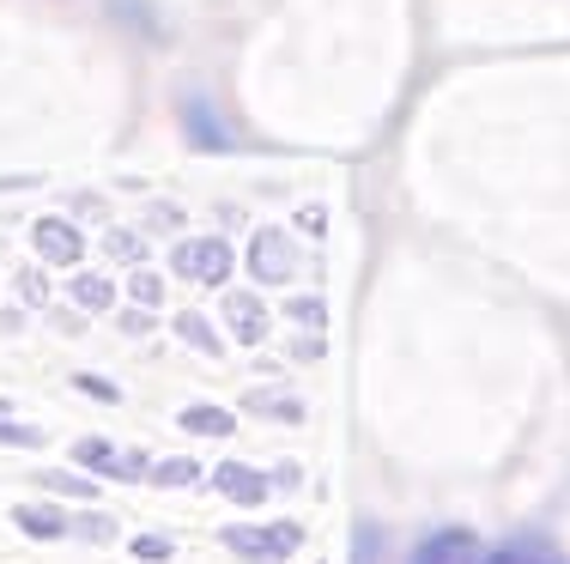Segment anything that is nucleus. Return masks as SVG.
<instances>
[{"instance_id":"2eb2a0df","label":"nucleus","mask_w":570,"mask_h":564,"mask_svg":"<svg viewBox=\"0 0 570 564\" xmlns=\"http://www.w3.org/2000/svg\"><path fill=\"white\" fill-rule=\"evenodd\" d=\"M73 534H86V541H110L116 522L110 516H73Z\"/></svg>"},{"instance_id":"9d476101","label":"nucleus","mask_w":570,"mask_h":564,"mask_svg":"<svg viewBox=\"0 0 570 564\" xmlns=\"http://www.w3.org/2000/svg\"><path fill=\"white\" fill-rule=\"evenodd\" d=\"M225 316H230V328H237V340H262L267 334V310L255 298H243V291L225 304Z\"/></svg>"},{"instance_id":"f3484780","label":"nucleus","mask_w":570,"mask_h":564,"mask_svg":"<svg viewBox=\"0 0 570 564\" xmlns=\"http://www.w3.org/2000/svg\"><path fill=\"white\" fill-rule=\"evenodd\" d=\"M79 304H86V310H104V304H110V286H104V279H79Z\"/></svg>"},{"instance_id":"a211bd4d","label":"nucleus","mask_w":570,"mask_h":564,"mask_svg":"<svg viewBox=\"0 0 570 564\" xmlns=\"http://www.w3.org/2000/svg\"><path fill=\"white\" fill-rule=\"evenodd\" d=\"M79 383V395H98V400H121V388L116 383H104V376H73Z\"/></svg>"},{"instance_id":"20e7f679","label":"nucleus","mask_w":570,"mask_h":564,"mask_svg":"<svg viewBox=\"0 0 570 564\" xmlns=\"http://www.w3.org/2000/svg\"><path fill=\"white\" fill-rule=\"evenodd\" d=\"M213 486H219V492H225L230 504L255 509V504H267V492H274V479H267L262 467H243V462H225L219 474H213Z\"/></svg>"},{"instance_id":"9b49d317","label":"nucleus","mask_w":570,"mask_h":564,"mask_svg":"<svg viewBox=\"0 0 570 564\" xmlns=\"http://www.w3.org/2000/svg\"><path fill=\"white\" fill-rule=\"evenodd\" d=\"M176 334H183L188 346H200V353H213V358L225 353V346H219V334H213V328H207V321H200V316H183V321H176Z\"/></svg>"},{"instance_id":"4468645a","label":"nucleus","mask_w":570,"mask_h":564,"mask_svg":"<svg viewBox=\"0 0 570 564\" xmlns=\"http://www.w3.org/2000/svg\"><path fill=\"white\" fill-rule=\"evenodd\" d=\"M49 492H61V498H98V486L79 474H49Z\"/></svg>"},{"instance_id":"6e6552de","label":"nucleus","mask_w":570,"mask_h":564,"mask_svg":"<svg viewBox=\"0 0 570 564\" xmlns=\"http://www.w3.org/2000/svg\"><path fill=\"white\" fill-rule=\"evenodd\" d=\"M37 249H43L49 261H79V255H86L79 231H73V225H61V219H43V225H37Z\"/></svg>"},{"instance_id":"f8f14e48","label":"nucleus","mask_w":570,"mask_h":564,"mask_svg":"<svg viewBox=\"0 0 570 564\" xmlns=\"http://www.w3.org/2000/svg\"><path fill=\"white\" fill-rule=\"evenodd\" d=\"M249 413H267V419H304L292 395H249Z\"/></svg>"},{"instance_id":"f257e3e1","label":"nucleus","mask_w":570,"mask_h":564,"mask_svg":"<svg viewBox=\"0 0 570 564\" xmlns=\"http://www.w3.org/2000/svg\"><path fill=\"white\" fill-rule=\"evenodd\" d=\"M297 541H304V528H297V522H274V528H225V546H230L237 558H249V564H279V558H292Z\"/></svg>"},{"instance_id":"1a4fd4ad","label":"nucleus","mask_w":570,"mask_h":564,"mask_svg":"<svg viewBox=\"0 0 570 564\" xmlns=\"http://www.w3.org/2000/svg\"><path fill=\"white\" fill-rule=\"evenodd\" d=\"M183 432H195V437H230V432H237V413L195 400V407H183Z\"/></svg>"},{"instance_id":"0eeeda50","label":"nucleus","mask_w":570,"mask_h":564,"mask_svg":"<svg viewBox=\"0 0 570 564\" xmlns=\"http://www.w3.org/2000/svg\"><path fill=\"white\" fill-rule=\"evenodd\" d=\"M12 522H19L31 541H61V534H73V516H61V509H43V504H19V509H12Z\"/></svg>"},{"instance_id":"ddd939ff","label":"nucleus","mask_w":570,"mask_h":564,"mask_svg":"<svg viewBox=\"0 0 570 564\" xmlns=\"http://www.w3.org/2000/svg\"><path fill=\"white\" fill-rule=\"evenodd\" d=\"M153 479H158V486H188V479H200V467L195 462H158Z\"/></svg>"},{"instance_id":"6ab92c4d","label":"nucleus","mask_w":570,"mask_h":564,"mask_svg":"<svg viewBox=\"0 0 570 564\" xmlns=\"http://www.w3.org/2000/svg\"><path fill=\"white\" fill-rule=\"evenodd\" d=\"M0 443H12V449H37L43 437H37L31 425H0Z\"/></svg>"},{"instance_id":"7ed1b4c3","label":"nucleus","mask_w":570,"mask_h":564,"mask_svg":"<svg viewBox=\"0 0 570 564\" xmlns=\"http://www.w3.org/2000/svg\"><path fill=\"white\" fill-rule=\"evenodd\" d=\"M73 462L79 467H91V474H110V479H146L153 474V462L146 455H121L116 443H104V437H86V443H73Z\"/></svg>"},{"instance_id":"423d86ee","label":"nucleus","mask_w":570,"mask_h":564,"mask_svg":"<svg viewBox=\"0 0 570 564\" xmlns=\"http://www.w3.org/2000/svg\"><path fill=\"white\" fill-rule=\"evenodd\" d=\"M468 558H473V534H461V528L431 534V541L413 553V564H468Z\"/></svg>"},{"instance_id":"dca6fc26","label":"nucleus","mask_w":570,"mask_h":564,"mask_svg":"<svg viewBox=\"0 0 570 564\" xmlns=\"http://www.w3.org/2000/svg\"><path fill=\"white\" fill-rule=\"evenodd\" d=\"M134 558L165 564V558H170V541H165V534H140V541H134Z\"/></svg>"},{"instance_id":"f03ea898","label":"nucleus","mask_w":570,"mask_h":564,"mask_svg":"<svg viewBox=\"0 0 570 564\" xmlns=\"http://www.w3.org/2000/svg\"><path fill=\"white\" fill-rule=\"evenodd\" d=\"M230 244L225 237H195V244H183L176 249V274L183 279H195V286H225L230 279Z\"/></svg>"},{"instance_id":"39448f33","label":"nucleus","mask_w":570,"mask_h":564,"mask_svg":"<svg viewBox=\"0 0 570 564\" xmlns=\"http://www.w3.org/2000/svg\"><path fill=\"white\" fill-rule=\"evenodd\" d=\"M249 267L262 286H279V279H292V237L285 231H262L249 244Z\"/></svg>"}]
</instances>
